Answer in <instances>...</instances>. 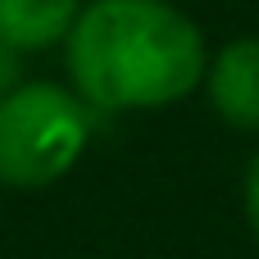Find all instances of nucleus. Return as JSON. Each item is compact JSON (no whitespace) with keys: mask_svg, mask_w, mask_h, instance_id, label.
<instances>
[{"mask_svg":"<svg viewBox=\"0 0 259 259\" xmlns=\"http://www.w3.org/2000/svg\"><path fill=\"white\" fill-rule=\"evenodd\" d=\"M73 91L96 114L168 109L205 82L209 46L168 0H91L64 36Z\"/></svg>","mask_w":259,"mask_h":259,"instance_id":"1","label":"nucleus"},{"mask_svg":"<svg viewBox=\"0 0 259 259\" xmlns=\"http://www.w3.org/2000/svg\"><path fill=\"white\" fill-rule=\"evenodd\" d=\"M96 109L59 82H18L0 96V187L46 191L77 168Z\"/></svg>","mask_w":259,"mask_h":259,"instance_id":"2","label":"nucleus"},{"mask_svg":"<svg viewBox=\"0 0 259 259\" xmlns=\"http://www.w3.org/2000/svg\"><path fill=\"white\" fill-rule=\"evenodd\" d=\"M209 109L232 132H259V36H237L219 46L205 64Z\"/></svg>","mask_w":259,"mask_h":259,"instance_id":"3","label":"nucleus"},{"mask_svg":"<svg viewBox=\"0 0 259 259\" xmlns=\"http://www.w3.org/2000/svg\"><path fill=\"white\" fill-rule=\"evenodd\" d=\"M77 14L82 0H0V41L14 50L64 46Z\"/></svg>","mask_w":259,"mask_h":259,"instance_id":"4","label":"nucleus"},{"mask_svg":"<svg viewBox=\"0 0 259 259\" xmlns=\"http://www.w3.org/2000/svg\"><path fill=\"white\" fill-rule=\"evenodd\" d=\"M241 209H246V228L259 241V150L246 164V178H241Z\"/></svg>","mask_w":259,"mask_h":259,"instance_id":"5","label":"nucleus"},{"mask_svg":"<svg viewBox=\"0 0 259 259\" xmlns=\"http://www.w3.org/2000/svg\"><path fill=\"white\" fill-rule=\"evenodd\" d=\"M18 55H23V50H14V46L0 41V96L14 91V87L23 82V77H18Z\"/></svg>","mask_w":259,"mask_h":259,"instance_id":"6","label":"nucleus"}]
</instances>
